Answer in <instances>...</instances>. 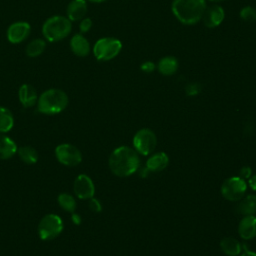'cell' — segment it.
I'll return each instance as SVG.
<instances>
[{
	"instance_id": "1",
	"label": "cell",
	"mask_w": 256,
	"mask_h": 256,
	"mask_svg": "<svg viewBox=\"0 0 256 256\" xmlns=\"http://www.w3.org/2000/svg\"><path fill=\"white\" fill-rule=\"evenodd\" d=\"M140 160L135 150L128 146L116 148L110 155L108 165L111 172L118 177H127L139 168Z\"/></svg>"
},
{
	"instance_id": "2",
	"label": "cell",
	"mask_w": 256,
	"mask_h": 256,
	"mask_svg": "<svg viewBox=\"0 0 256 256\" xmlns=\"http://www.w3.org/2000/svg\"><path fill=\"white\" fill-rule=\"evenodd\" d=\"M206 9V0H173L171 10L178 21L193 25L202 19Z\"/></svg>"
},
{
	"instance_id": "3",
	"label": "cell",
	"mask_w": 256,
	"mask_h": 256,
	"mask_svg": "<svg viewBox=\"0 0 256 256\" xmlns=\"http://www.w3.org/2000/svg\"><path fill=\"white\" fill-rule=\"evenodd\" d=\"M68 105L67 94L60 89L52 88L44 91L37 101V109L40 113L54 115L62 112Z\"/></svg>"
},
{
	"instance_id": "4",
	"label": "cell",
	"mask_w": 256,
	"mask_h": 256,
	"mask_svg": "<svg viewBox=\"0 0 256 256\" xmlns=\"http://www.w3.org/2000/svg\"><path fill=\"white\" fill-rule=\"evenodd\" d=\"M72 24L71 21L64 16H52L48 18L42 27V32L46 40L49 42L59 41L71 32Z\"/></svg>"
},
{
	"instance_id": "5",
	"label": "cell",
	"mask_w": 256,
	"mask_h": 256,
	"mask_svg": "<svg viewBox=\"0 0 256 256\" xmlns=\"http://www.w3.org/2000/svg\"><path fill=\"white\" fill-rule=\"evenodd\" d=\"M122 49V43L114 37H103L93 46V54L99 61H109L115 58Z\"/></svg>"
},
{
	"instance_id": "6",
	"label": "cell",
	"mask_w": 256,
	"mask_h": 256,
	"mask_svg": "<svg viewBox=\"0 0 256 256\" xmlns=\"http://www.w3.org/2000/svg\"><path fill=\"white\" fill-rule=\"evenodd\" d=\"M63 221L57 214L45 215L38 224V235L44 241L52 240L58 237L63 231Z\"/></svg>"
},
{
	"instance_id": "7",
	"label": "cell",
	"mask_w": 256,
	"mask_h": 256,
	"mask_svg": "<svg viewBox=\"0 0 256 256\" xmlns=\"http://www.w3.org/2000/svg\"><path fill=\"white\" fill-rule=\"evenodd\" d=\"M156 145L157 137L151 129H140L133 137V146L142 155H149L155 149Z\"/></svg>"
},
{
	"instance_id": "8",
	"label": "cell",
	"mask_w": 256,
	"mask_h": 256,
	"mask_svg": "<svg viewBox=\"0 0 256 256\" xmlns=\"http://www.w3.org/2000/svg\"><path fill=\"white\" fill-rule=\"evenodd\" d=\"M247 184L241 177H230L221 186L222 196L229 201H238L243 198Z\"/></svg>"
},
{
	"instance_id": "9",
	"label": "cell",
	"mask_w": 256,
	"mask_h": 256,
	"mask_svg": "<svg viewBox=\"0 0 256 256\" xmlns=\"http://www.w3.org/2000/svg\"><path fill=\"white\" fill-rule=\"evenodd\" d=\"M55 156L61 164L69 167L77 166L82 161L81 151L69 143L59 144L55 148Z\"/></svg>"
},
{
	"instance_id": "10",
	"label": "cell",
	"mask_w": 256,
	"mask_h": 256,
	"mask_svg": "<svg viewBox=\"0 0 256 256\" xmlns=\"http://www.w3.org/2000/svg\"><path fill=\"white\" fill-rule=\"evenodd\" d=\"M73 190L75 195L79 199L83 200L90 199L95 194L94 183L92 179L85 174H80L75 178L73 183Z\"/></svg>"
},
{
	"instance_id": "11",
	"label": "cell",
	"mask_w": 256,
	"mask_h": 256,
	"mask_svg": "<svg viewBox=\"0 0 256 256\" xmlns=\"http://www.w3.org/2000/svg\"><path fill=\"white\" fill-rule=\"evenodd\" d=\"M225 18V11L219 5H213L206 7L204 14L202 16V21L204 25L208 28H215L219 26Z\"/></svg>"
},
{
	"instance_id": "12",
	"label": "cell",
	"mask_w": 256,
	"mask_h": 256,
	"mask_svg": "<svg viewBox=\"0 0 256 256\" xmlns=\"http://www.w3.org/2000/svg\"><path fill=\"white\" fill-rule=\"evenodd\" d=\"M30 33V25L27 22H15L11 24L7 30V38L9 42L18 44L25 40Z\"/></svg>"
},
{
	"instance_id": "13",
	"label": "cell",
	"mask_w": 256,
	"mask_h": 256,
	"mask_svg": "<svg viewBox=\"0 0 256 256\" xmlns=\"http://www.w3.org/2000/svg\"><path fill=\"white\" fill-rule=\"evenodd\" d=\"M238 233L245 240L256 237V217L254 215L244 216L238 225Z\"/></svg>"
},
{
	"instance_id": "14",
	"label": "cell",
	"mask_w": 256,
	"mask_h": 256,
	"mask_svg": "<svg viewBox=\"0 0 256 256\" xmlns=\"http://www.w3.org/2000/svg\"><path fill=\"white\" fill-rule=\"evenodd\" d=\"M19 100L25 108L34 106L38 101V95L35 88L29 84H23L19 88Z\"/></svg>"
},
{
	"instance_id": "15",
	"label": "cell",
	"mask_w": 256,
	"mask_h": 256,
	"mask_svg": "<svg viewBox=\"0 0 256 256\" xmlns=\"http://www.w3.org/2000/svg\"><path fill=\"white\" fill-rule=\"evenodd\" d=\"M87 12L85 0H72L67 7V16L70 21H78L84 18Z\"/></svg>"
},
{
	"instance_id": "16",
	"label": "cell",
	"mask_w": 256,
	"mask_h": 256,
	"mask_svg": "<svg viewBox=\"0 0 256 256\" xmlns=\"http://www.w3.org/2000/svg\"><path fill=\"white\" fill-rule=\"evenodd\" d=\"M70 47L73 53L80 57H85L90 52V44L82 34H75L71 38Z\"/></svg>"
},
{
	"instance_id": "17",
	"label": "cell",
	"mask_w": 256,
	"mask_h": 256,
	"mask_svg": "<svg viewBox=\"0 0 256 256\" xmlns=\"http://www.w3.org/2000/svg\"><path fill=\"white\" fill-rule=\"evenodd\" d=\"M169 163L168 155L164 152H158L148 158L146 168L151 172H159L164 170Z\"/></svg>"
},
{
	"instance_id": "18",
	"label": "cell",
	"mask_w": 256,
	"mask_h": 256,
	"mask_svg": "<svg viewBox=\"0 0 256 256\" xmlns=\"http://www.w3.org/2000/svg\"><path fill=\"white\" fill-rule=\"evenodd\" d=\"M16 143L4 133H0V159L6 160L12 158L17 152Z\"/></svg>"
},
{
	"instance_id": "19",
	"label": "cell",
	"mask_w": 256,
	"mask_h": 256,
	"mask_svg": "<svg viewBox=\"0 0 256 256\" xmlns=\"http://www.w3.org/2000/svg\"><path fill=\"white\" fill-rule=\"evenodd\" d=\"M178 61L173 56H165L161 58L157 64L158 71L165 76H170L176 73L178 70Z\"/></svg>"
},
{
	"instance_id": "20",
	"label": "cell",
	"mask_w": 256,
	"mask_h": 256,
	"mask_svg": "<svg viewBox=\"0 0 256 256\" xmlns=\"http://www.w3.org/2000/svg\"><path fill=\"white\" fill-rule=\"evenodd\" d=\"M241 201L236 207L238 214L242 216L253 215L256 212V196L248 195L245 198L240 199Z\"/></svg>"
},
{
	"instance_id": "21",
	"label": "cell",
	"mask_w": 256,
	"mask_h": 256,
	"mask_svg": "<svg viewBox=\"0 0 256 256\" xmlns=\"http://www.w3.org/2000/svg\"><path fill=\"white\" fill-rule=\"evenodd\" d=\"M220 247L224 254L228 256H237L241 253V245L236 238L225 237L220 241Z\"/></svg>"
},
{
	"instance_id": "22",
	"label": "cell",
	"mask_w": 256,
	"mask_h": 256,
	"mask_svg": "<svg viewBox=\"0 0 256 256\" xmlns=\"http://www.w3.org/2000/svg\"><path fill=\"white\" fill-rule=\"evenodd\" d=\"M17 153H18L19 158L24 163L29 164V165L35 164L39 159L37 150L35 148H33L32 146H21L18 148Z\"/></svg>"
},
{
	"instance_id": "23",
	"label": "cell",
	"mask_w": 256,
	"mask_h": 256,
	"mask_svg": "<svg viewBox=\"0 0 256 256\" xmlns=\"http://www.w3.org/2000/svg\"><path fill=\"white\" fill-rule=\"evenodd\" d=\"M14 126V117L12 112L6 108L0 106V133L9 132Z\"/></svg>"
},
{
	"instance_id": "24",
	"label": "cell",
	"mask_w": 256,
	"mask_h": 256,
	"mask_svg": "<svg viewBox=\"0 0 256 256\" xmlns=\"http://www.w3.org/2000/svg\"><path fill=\"white\" fill-rule=\"evenodd\" d=\"M57 201H58V204L59 206L67 211V212H70V213H73L75 212L76 210V200L75 198L69 194V193H61L58 195L57 197Z\"/></svg>"
},
{
	"instance_id": "25",
	"label": "cell",
	"mask_w": 256,
	"mask_h": 256,
	"mask_svg": "<svg viewBox=\"0 0 256 256\" xmlns=\"http://www.w3.org/2000/svg\"><path fill=\"white\" fill-rule=\"evenodd\" d=\"M46 43L42 39H34L26 47V54L29 57H37L45 50Z\"/></svg>"
},
{
	"instance_id": "26",
	"label": "cell",
	"mask_w": 256,
	"mask_h": 256,
	"mask_svg": "<svg viewBox=\"0 0 256 256\" xmlns=\"http://www.w3.org/2000/svg\"><path fill=\"white\" fill-rule=\"evenodd\" d=\"M240 18L247 22L256 21V9L252 6H245L240 10Z\"/></svg>"
},
{
	"instance_id": "27",
	"label": "cell",
	"mask_w": 256,
	"mask_h": 256,
	"mask_svg": "<svg viewBox=\"0 0 256 256\" xmlns=\"http://www.w3.org/2000/svg\"><path fill=\"white\" fill-rule=\"evenodd\" d=\"M92 27V20L90 18H83L80 22L79 25V29L82 33H86L88 32Z\"/></svg>"
},
{
	"instance_id": "28",
	"label": "cell",
	"mask_w": 256,
	"mask_h": 256,
	"mask_svg": "<svg viewBox=\"0 0 256 256\" xmlns=\"http://www.w3.org/2000/svg\"><path fill=\"white\" fill-rule=\"evenodd\" d=\"M89 208L90 210H92L93 212H101L102 210V205L100 203V201L98 199H95V198H90L89 199Z\"/></svg>"
},
{
	"instance_id": "29",
	"label": "cell",
	"mask_w": 256,
	"mask_h": 256,
	"mask_svg": "<svg viewBox=\"0 0 256 256\" xmlns=\"http://www.w3.org/2000/svg\"><path fill=\"white\" fill-rule=\"evenodd\" d=\"M140 68L145 73H151V72H153L155 70L156 66H155L154 62H152V61H145V62L142 63Z\"/></svg>"
},
{
	"instance_id": "30",
	"label": "cell",
	"mask_w": 256,
	"mask_h": 256,
	"mask_svg": "<svg viewBox=\"0 0 256 256\" xmlns=\"http://www.w3.org/2000/svg\"><path fill=\"white\" fill-rule=\"evenodd\" d=\"M200 91V86L197 83H191L186 87V93L188 95H196Z\"/></svg>"
},
{
	"instance_id": "31",
	"label": "cell",
	"mask_w": 256,
	"mask_h": 256,
	"mask_svg": "<svg viewBox=\"0 0 256 256\" xmlns=\"http://www.w3.org/2000/svg\"><path fill=\"white\" fill-rule=\"evenodd\" d=\"M251 173H252V170L248 166H244L240 170V175H241V178H243V179L244 178H250Z\"/></svg>"
},
{
	"instance_id": "32",
	"label": "cell",
	"mask_w": 256,
	"mask_h": 256,
	"mask_svg": "<svg viewBox=\"0 0 256 256\" xmlns=\"http://www.w3.org/2000/svg\"><path fill=\"white\" fill-rule=\"evenodd\" d=\"M71 220H72V222H73L74 224L79 225V224L81 223V216H80L79 214L73 212L72 215H71Z\"/></svg>"
},
{
	"instance_id": "33",
	"label": "cell",
	"mask_w": 256,
	"mask_h": 256,
	"mask_svg": "<svg viewBox=\"0 0 256 256\" xmlns=\"http://www.w3.org/2000/svg\"><path fill=\"white\" fill-rule=\"evenodd\" d=\"M249 185L253 190H256V174L249 178Z\"/></svg>"
},
{
	"instance_id": "34",
	"label": "cell",
	"mask_w": 256,
	"mask_h": 256,
	"mask_svg": "<svg viewBox=\"0 0 256 256\" xmlns=\"http://www.w3.org/2000/svg\"><path fill=\"white\" fill-rule=\"evenodd\" d=\"M241 256H256V253L252 251H246L243 254H241Z\"/></svg>"
},
{
	"instance_id": "35",
	"label": "cell",
	"mask_w": 256,
	"mask_h": 256,
	"mask_svg": "<svg viewBox=\"0 0 256 256\" xmlns=\"http://www.w3.org/2000/svg\"><path fill=\"white\" fill-rule=\"evenodd\" d=\"M89 1L94 2V3H101V2H104V1H106V0H89Z\"/></svg>"
},
{
	"instance_id": "36",
	"label": "cell",
	"mask_w": 256,
	"mask_h": 256,
	"mask_svg": "<svg viewBox=\"0 0 256 256\" xmlns=\"http://www.w3.org/2000/svg\"><path fill=\"white\" fill-rule=\"evenodd\" d=\"M209 1H213V2H218V1H222V0H209Z\"/></svg>"
}]
</instances>
